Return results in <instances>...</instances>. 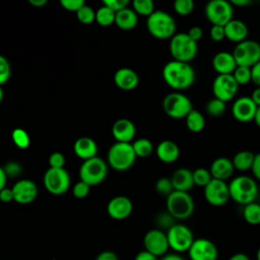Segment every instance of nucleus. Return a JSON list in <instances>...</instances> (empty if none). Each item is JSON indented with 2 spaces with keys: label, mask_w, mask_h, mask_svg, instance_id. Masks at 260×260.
<instances>
[{
  "label": "nucleus",
  "mask_w": 260,
  "mask_h": 260,
  "mask_svg": "<svg viewBox=\"0 0 260 260\" xmlns=\"http://www.w3.org/2000/svg\"><path fill=\"white\" fill-rule=\"evenodd\" d=\"M167 212L175 219H187L195 210V202L189 192L173 191L166 200Z\"/></svg>",
  "instance_id": "obj_5"
},
{
  "label": "nucleus",
  "mask_w": 260,
  "mask_h": 260,
  "mask_svg": "<svg viewBox=\"0 0 260 260\" xmlns=\"http://www.w3.org/2000/svg\"><path fill=\"white\" fill-rule=\"evenodd\" d=\"M114 83L118 88L125 91H130L137 87L139 83V77L133 69L122 67L115 72Z\"/></svg>",
  "instance_id": "obj_21"
},
{
  "label": "nucleus",
  "mask_w": 260,
  "mask_h": 260,
  "mask_svg": "<svg viewBox=\"0 0 260 260\" xmlns=\"http://www.w3.org/2000/svg\"><path fill=\"white\" fill-rule=\"evenodd\" d=\"M13 201L26 205L34 202L38 196V187L31 180L21 179L15 182L12 187Z\"/></svg>",
  "instance_id": "obj_18"
},
{
  "label": "nucleus",
  "mask_w": 260,
  "mask_h": 260,
  "mask_svg": "<svg viewBox=\"0 0 260 260\" xmlns=\"http://www.w3.org/2000/svg\"><path fill=\"white\" fill-rule=\"evenodd\" d=\"M60 4L65 10L76 13L85 4V2L83 0H61Z\"/></svg>",
  "instance_id": "obj_46"
},
{
  "label": "nucleus",
  "mask_w": 260,
  "mask_h": 260,
  "mask_svg": "<svg viewBox=\"0 0 260 260\" xmlns=\"http://www.w3.org/2000/svg\"><path fill=\"white\" fill-rule=\"evenodd\" d=\"M43 183L47 191L52 195H63L70 187V176L64 168H49L44 174Z\"/></svg>",
  "instance_id": "obj_12"
},
{
  "label": "nucleus",
  "mask_w": 260,
  "mask_h": 260,
  "mask_svg": "<svg viewBox=\"0 0 260 260\" xmlns=\"http://www.w3.org/2000/svg\"><path fill=\"white\" fill-rule=\"evenodd\" d=\"M225 104L226 103L213 98L207 102V104L205 106V111H206L207 115H209L211 117H214V118L219 117L225 111Z\"/></svg>",
  "instance_id": "obj_36"
},
{
  "label": "nucleus",
  "mask_w": 260,
  "mask_h": 260,
  "mask_svg": "<svg viewBox=\"0 0 260 260\" xmlns=\"http://www.w3.org/2000/svg\"><path fill=\"white\" fill-rule=\"evenodd\" d=\"M28 3L35 7H43L47 4V0H28Z\"/></svg>",
  "instance_id": "obj_61"
},
{
  "label": "nucleus",
  "mask_w": 260,
  "mask_h": 260,
  "mask_svg": "<svg viewBox=\"0 0 260 260\" xmlns=\"http://www.w3.org/2000/svg\"><path fill=\"white\" fill-rule=\"evenodd\" d=\"M0 201L4 203H9L13 201V192L12 188H7L5 187L0 191Z\"/></svg>",
  "instance_id": "obj_53"
},
{
  "label": "nucleus",
  "mask_w": 260,
  "mask_h": 260,
  "mask_svg": "<svg viewBox=\"0 0 260 260\" xmlns=\"http://www.w3.org/2000/svg\"><path fill=\"white\" fill-rule=\"evenodd\" d=\"M223 27H224L225 39H228L230 42L239 44L247 40L249 29L247 24L244 21L233 18Z\"/></svg>",
  "instance_id": "obj_26"
},
{
  "label": "nucleus",
  "mask_w": 260,
  "mask_h": 260,
  "mask_svg": "<svg viewBox=\"0 0 260 260\" xmlns=\"http://www.w3.org/2000/svg\"><path fill=\"white\" fill-rule=\"evenodd\" d=\"M211 64L217 74H233L237 68V63L233 53L226 51H220L216 53L212 58Z\"/></svg>",
  "instance_id": "obj_23"
},
{
  "label": "nucleus",
  "mask_w": 260,
  "mask_h": 260,
  "mask_svg": "<svg viewBox=\"0 0 260 260\" xmlns=\"http://www.w3.org/2000/svg\"><path fill=\"white\" fill-rule=\"evenodd\" d=\"M239 86L233 74H217L211 85L213 98L224 103L230 102L236 98Z\"/></svg>",
  "instance_id": "obj_13"
},
{
  "label": "nucleus",
  "mask_w": 260,
  "mask_h": 260,
  "mask_svg": "<svg viewBox=\"0 0 260 260\" xmlns=\"http://www.w3.org/2000/svg\"><path fill=\"white\" fill-rule=\"evenodd\" d=\"M192 174L194 185L198 187L204 188L212 180L209 170L205 168H197L194 171H192Z\"/></svg>",
  "instance_id": "obj_37"
},
{
  "label": "nucleus",
  "mask_w": 260,
  "mask_h": 260,
  "mask_svg": "<svg viewBox=\"0 0 260 260\" xmlns=\"http://www.w3.org/2000/svg\"><path fill=\"white\" fill-rule=\"evenodd\" d=\"M251 74H252V82L260 87V61H258L254 66L251 67Z\"/></svg>",
  "instance_id": "obj_52"
},
{
  "label": "nucleus",
  "mask_w": 260,
  "mask_h": 260,
  "mask_svg": "<svg viewBox=\"0 0 260 260\" xmlns=\"http://www.w3.org/2000/svg\"><path fill=\"white\" fill-rule=\"evenodd\" d=\"M166 233L170 249L178 254L188 252L195 240L190 228L182 223H175Z\"/></svg>",
  "instance_id": "obj_9"
},
{
  "label": "nucleus",
  "mask_w": 260,
  "mask_h": 260,
  "mask_svg": "<svg viewBox=\"0 0 260 260\" xmlns=\"http://www.w3.org/2000/svg\"><path fill=\"white\" fill-rule=\"evenodd\" d=\"M256 111H257V106L252 101V99L248 95H244L236 99L231 109L233 117L241 123H248L253 121Z\"/></svg>",
  "instance_id": "obj_17"
},
{
  "label": "nucleus",
  "mask_w": 260,
  "mask_h": 260,
  "mask_svg": "<svg viewBox=\"0 0 260 260\" xmlns=\"http://www.w3.org/2000/svg\"><path fill=\"white\" fill-rule=\"evenodd\" d=\"M204 14L212 25L224 26L233 19L234 6L228 0H211L205 5Z\"/></svg>",
  "instance_id": "obj_10"
},
{
  "label": "nucleus",
  "mask_w": 260,
  "mask_h": 260,
  "mask_svg": "<svg viewBox=\"0 0 260 260\" xmlns=\"http://www.w3.org/2000/svg\"><path fill=\"white\" fill-rule=\"evenodd\" d=\"M7 176L3 170L2 167H0V191L6 187V182H7Z\"/></svg>",
  "instance_id": "obj_59"
},
{
  "label": "nucleus",
  "mask_w": 260,
  "mask_h": 260,
  "mask_svg": "<svg viewBox=\"0 0 260 260\" xmlns=\"http://www.w3.org/2000/svg\"><path fill=\"white\" fill-rule=\"evenodd\" d=\"M169 49L173 60L190 63L197 56L198 44L187 32H176L170 40Z\"/></svg>",
  "instance_id": "obj_4"
},
{
  "label": "nucleus",
  "mask_w": 260,
  "mask_h": 260,
  "mask_svg": "<svg viewBox=\"0 0 260 260\" xmlns=\"http://www.w3.org/2000/svg\"><path fill=\"white\" fill-rule=\"evenodd\" d=\"M133 210L132 201L123 195L113 197L107 204L108 215L115 220H123L129 217Z\"/></svg>",
  "instance_id": "obj_19"
},
{
  "label": "nucleus",
  "mask_w": 260,
  "mask_h": 260,
  "mask_svg": "<svg viewBox=\"0 0 260 260\" xmlns=\"http://www.w3.org/2000/svg\"><path fill=\"white\" fill-rule=\"evenodd\" d=\"M231 3L233 6L243 7V6H247V5L251 4V1L250 0H232Z\"/></svg>",
  "instance_id": "obj_60"
},
{
  "label": "nucleus",
  "mask_w": 260,
  "mask_h": 260,
  "mask_svg": "<svg viewBox=\"0 0 260 260\" xmlns=\"http://www.w3.org/2000/svg\"><path fill=\"white\" fill-rule=\"evenodd\" d=\"M128 0H105L103 4L112 9L115 12H118L126 7H128Z\"/></svg>",
  "instance_id": "obj_48"
},
{
  "label": "nucleus",
  "mask_w": 260,
  "mask_h": 260,
  "mask_svg": "<svg viewBox=\"0 0 260 260\" xmlns=\"http://www.w3.org/2000/svg\"><path fill=\"white\" fill-rule=\"evenodd\" d=\"M233 76L239 85H246L252 81L251 68L245 66H237L233 72Z\"/></svg>",
  "instance_id": "obj_38"
},
{
  "label": "nucleus",
  "mask_w": 260,
  "mask_h": 260,
  "mask_svg": "<svg viewBox=\"0 0 260 260\" xmlns=\"http://www.w3.org/2000/svg\"><path fill=\"white\" fill-rule=\"evenodd\" d=\"M10 75H11L10 63L3 55H0V85L1 86L9 80Z\"/></svg>",
  "instance_id": "obj_42"
},
{
  "label": "nucleus",
  "mask_w": 260,
  "mask_h": 260,
  "mask_svg": "<svg viewBox=\"0 0 260 260\" xmlns=\"http://www.w3.org/2000/svg\"><path fill=\"white\" fill-rule=\"evenodd\" d=\"M3 170L7 176V178L12 177V178H16L18 177L21 172H22V167L20 164H18L17 161H8L4 167Z\"/></svg>",
  "instance_id": "obj_45"
},
{
  "label": "nucleus",
  "mask_w": 260,
  "mask_h": 260,
  "mask_svg": "<svg viewBox=\"0 0 260 260\" xmlns=\"http://www.w3.org/2000/svg\"><path fill=\"white\" fill-rule=\"evenodd\" d=\"M132 9L137 15L148 17L154 12V3L151 0H134L132 2Z\"/></svg>",
  "instance_id": "obj_35"
},
{
  "label": "nucleus",
  "mask_w": 260,
  "mask_h": 260,
  "mask_svg": "<svg viewBox=\"0 0 260 260\" xmlns=\"http://www.w3.org/2000/svg\"><path fill=\"white\" fill-rule=\"evenodd\" d=\"M255 153L250 150L238 151L232 158L235 170L239 172H246L251 170L254 161Z\"/></svg>",
  "instance_id": "obj_29"
},
{
  "label": "nucleus",
  "mask_w": 260,
  "mask_h": 260,
  "mask_svg": "<svg viewBox=\"0 0 260 260\" xmlns=\"http://www.w3.org/2000/svg\"><path fill=\"white\" fill-rule=\"evenodd\" d=\"M144 250L156 257H162L168 254L169 242L167 233L160 229H151L147 231L143 237Z\"/></svg>",
  "instance_id": "obj_15"
},
{
  "label": "nucleus",
  "mask_w": 260,
  "mask_h": 260,
  "mask_svg": "<svg viewBox=\"0 0 260 260\" xmlns=\"http://www.w3.org/2000/svg\"><path fill=\"white\" fill-rule=\"evenodd\" d=\"M174 217L170 214V213H161L158 215L157 217V222H158V225L161 226V228H167L168 230L174 225Z\"/></svg>",
  "instance_id": "obj_49"
},
{
  "label": "nucleus",
  "mask_w": 260,
  "mask_h": 260,
  "mask_svg": "<svg viewBox=\"0 0 260 260\" xmlns=\"http://www.w3.org/2000/svg\"><path fill=\"white\" fill-rule=\"evenodd\" d=\"M73 151L77 157L87 160L98 156V145L92 138L82 136L75 140L73 144Z\"/></svg>",
  "instance_id": "obj_24"
},
{
  "label": "nucleus",
  "mask_w": 260,
  "mask_h": 260,
  "mask_svg": "<svg viewBox=\"0 0 260 260\" xmlns=\"http://www.w3.org/2000/svg\"><path fill=\"white\" fill-rule=\"evenodd\" d=\"M89 190H90L89 185H87L86 183H84L82 181H79L73 186L72 194L77 199H83L88 195Z\"/></svg>",
  "instance_id": "obj_44"
},
{
  "label": "nucleus",
  "mask_w": 260,
  "mask_h": 260,
  "mask_svg": "<svg viewBox=\"0 0 260 260\" xmlns=\"http://www.w3.org/2000/svg\"><path fill=\"white\" fill-rule=\"evenodd\" d=\"M146 28L155 39H172L176 35V21L174 17L162 10H154L146 19Z\"/></svg>",
  "instance_id": "obj_3"
},
{
  "label": "nucleus",
  "mask_w": 260,
  "mask_h": 260,
  "mask_svg": "<svg viewBox=\"0 0 260 260\" xmlns=\"http://www.w3.org/2000/svg\"><path fill=\"white\" fill-rule=\"evenodd\" d=\"M185 123L190 132L199 133L205 127V118L198 110H192L185 118Z\"/></svg>",
  "instance_id": "obj_30"
},
{
  "label": "nucleus",
  "mask_w": 260,
  "mask_h": 260,
  "mask_svg": "<svg viewBox=\"0 0 260 260\" xmlns=\"http://www.w3.org/2000/svg\"><path fill=\"white\" fill-rule=\"evenodd\" d=\"M138 15L136 12L129 7H126L118 12L115 16V24L124 30H130L137 25Z\"/></svg>",
  "instance_id": "obj_28"
},
{
  "label": "nucleus",
  "mask_w": 260,
  "mask_h": 260,
  "mask_svg": "<svg viewBox=\"0 0 260 260\" xmlns=\"http://www.w3.org/2000/svg\"><path fill=\"white\" fill-rule=\"evenodd\" d=\"M253 121L260 128V107H257V111H256V114H255V117H254Z\"/></svg>",
  "instance_id": "obj_62"
},
{
  "label": "nucleus",
  "mask_w": 260,
  "mask_h": 260,
  "mask_svg": "<svg viewBox=\"0 0 260 260\" xmlns=\"http://www.w3.org/2000/svg\"><path fill=\"white\" fill-rule=\"evenodd\" d=\"M187 34L193 41L198 43V41H200L203 37V29L198 25H194V26H191L189 28Z\"/></svg>",
  "instance_id": "obj_50"
},
{
  "label": "nucleus",
  "mask_w": 260,
  "mask_h": 260,
  "mask_svg": "<svg viewBox=\"0 0 260 260\" xmlns=\"http://www.w3.org/2000/svg\"><path fill=\"white\" fill-rule=\"evenodd\" d=\"M162 110L172 119H185L193 110L191 100L181 91H172L162 100Z\"/></svg>",
  "instance_id": "obj_7"
},
{
  "label": "nucleus",
  "mask_w": 260,
  "mask_h": 260,
  "mask_svg": "<svg viewBox=\"0 0 260 260\" xmlns=\"http://www.w3.org/2000/svg\"><path fill=\"white\" fill-rule=\"evenodd\" d=\"M171 181L175 191L189 192L194 186L192 171L187 168L177 169L173 173L171 177Z\"/></svg>",
  "instance_id": "obj_27"
},
{
  "label": "nucleus",
  "mask_w": 260,
  "mask_h": 260,
  "mask_svg": "<svg viewBox=\"0 0 260 260\" xmlns=\"http://www.w3.org/2000/svg\"><path fill=\"white\" fill-rule=\"evenodd\" d=\"M115 16L116 12L104 4L95 10V21L101 26L106 27L115 23Z\"/></svg>",
  "instance_id": "obj_32"
},
{
  "label": "nucleus",
  "mask_w": 260,
  "mask_h": 260,
  "mask_svg": "<svg viewBox=\"0 0 260 260\" xmlns=\"http://www.w3.org/2000/svg\"><path fill=\"white\" fill-rule=\"evenodd\" d=\"M194 2L192 0H176L174 2V10L179 15H189L194 10Z\"/></svg>",
  "instance_id": "obj_41"
},
{
  "label": "nucleus",
  "mask_w": 260,
  "mask_h": 260,
  "mask_svg": "<svg viewBox=\"0 0 260 260\" xmlns=\"http://www.w3.org/2000/svg\"><path fill=\"white\" fill-rule=\"evenodd\" d=\"M256 260H260V247L258 248L257 253H256Z\"/></svg>",
  "instance_id": "obj_64"
},
{
  "label": "nucleus",
  "mask_w": 260,
  "mask_h": 260,
  "mask_svg": "<svg viewBox=\"0 0 260 260\" xmlns=\"http://www.w3.org/2000/svg\"><path fill=\"white\" fill-rule=\"evenodd\" d=\"M133 150L135 152L136 157H148L153 151V144L147 138H138L132 143Z\"/></svg>",
  "instance_id": "obj_33"
},
{
  "label": "nucleus",
  "mask_w": 260,
  "mask_h": 260,
  "mask_svg": "<svg viewBox=\"0 0 260 260\" xmlns=\"http://www.w3.org/2000/svg\"><path fill=\"white\" fill-rule=\"evenodd\" d=\"M230 198L243 206L255 202L259 195L256 180L246 175H240L233 178L229 183Z\"/></svg>",
  "instance_id": "obj_2"
},
{
  "label": "nucleus",
  "mask_w": 260,
  "mask_h": 260,
  "mask_svg": "<svg viewBox=\"0 0 260 260\" xmlns=\"http://www.w3.org/2000/svg\"><path fill=\"white\" fill-rule=\"evenodd\" d=\"M136 155L132 143L115 142L108 150L107 162L110 167L118 172L129 170L135 162Z\"/></svg>",
  "instance_id": "obj_6"
},
{
  "label": "nucleus",
  "mask_w": 260,
  "mask_h": 260,
  "mask_svg": "<svg viewBox=\"0 0 260 260\" xmlns=\"http://www.w3.org/2000/svg\"><path fill=\"white\" fill-rule=\"evenodd\" d=\"M134 260H159V259H158V257L154 256L153 254L149 253L148 251L142 250V251L138 252V253L135 255Z\"/></svg>",
  "instance_id": "obj_55"
},
{
  "label": "nucleus",
  "mask_w": 260,
  "mask_h": 260,
  "mask_svg": "<svg viewBox=\"0 0 260 260\" xmlns=\"http://www.w3.org/2000/svg\"><path fill=\"white\" fill-rule=\"evenodd\" d=\"M11 139L14 145L19 149H26L30 144L28 133L22 128H15L11 132Z\"/></svg>",
  "instance_id": "obj_34"
},
{
  "label": "nucleus",
  "mask_w": 260,
  "mask_h": 260,
  "mask_svg": "<svg viewBox=\"0 0 260 260\" xmlns=\"http://www.w3.org/2000/svg\"><path fill=\"white\" fill-rule=\"evenodd\" d=\"M77 19L83 24H90L95 21V10L92 7L84 4L77 12H76Z\"/></svg>",
  "instance_id": "obj_39"
},
{
  "label": "nucleus",
  "mask_w": 260,
  "mask_h": 260,
  "mask_svg": "<svg viewBox=\"0 0 260 260\" xmlns=\"http://www.w3.org/2000/svg\"><path fill=\"white\" fill-rule=\"evenodd\" d=\"M250 98L252 99V101L255 103V105H256L257 107H260V87H256V88L252 91Z\"/></svg>",
  "instance_id": "obj_57"
},
{
  "label": "nucleus",
  "mask_w": 260,
  "mask_h": 260,
  "mask_svg": "<svg viewBox=\"0 0 260 260\" xmlns=\"http://www.w3.org/2000/svg\"><path fill=\"white\" fill-rule=\"evenodd\" d=\"M159 260H186L181 254L178 253H168L162 256Z\"/></svg>",
  "instance_id": "obj_56"
},
{
  "label": "nucleus",
  "mask_w": 260,
  "mask_h": 260,
  "mask_svg": "<svg viewBox=\"0 0 260 260\" xmlns=\"http://www.w3.org/2000/svg\"><path fill=\"white\" fill-rule=\"evenodd\" d=\"M95 260H120V259L115 252L106 250L99 253V255L95 257Z\"/></svg>",
  "instance_id": "obj_54"
},
{
  "label": "nucleus",
  "mask_w": 260,
  "mask_h": 260,
  "mask_svg": "<svg viewBox=\"0 0 260 260\" xmlns=\"http://www.w3.org/2000/svg\"><path fill=\"white\" fill-rule=\"evenodd\" d=\"M233 56L237 66L252 67L260 61V44L254 40H245L236 44L233 50Z\"/></svg>",
  "instance_id": "obj_11"
},
{
  "label": "nucleus",
  "mask_w": 260,
  "mask_h": 260,
  "mask_svg": "<svg viewBox=\"0 0 260 260\" xmlns=\"http://www.w3.org/2000/svg\"><path fill=\"white\" fill-rule=\"evenodd\" d=\"M209 37L213 42H221L225 39L224 27L220 25H211L209 29Z\"/></svg>",
  "instance_id": "obj_47"
},
{
  "label": "nucleus",
  "mask_w": 260,
  "mask_h": 260,
  "mask_svg": "<svg viewBox=\"0 0 260 260\" xmlns=\"http://www.w3.org/2000/svg\"><path fill=\"white\" fill-rule=\"evenodd\" d=\"M187 253L190 260H216L218 257L217 247L206 238L195 239Z\"/></svg>",
  "instance_id": "obj_16"
},
{
  "label": "nucleus",
  "mask_w": 260,
  "mask_h": 260,
  "mask_svg": "<svg viewBox=\"0 0 260 260\" xmlns=\"http://www.w3.org/2000/svg\"><path fill=\"white\" fill-rule=\"evenodd\" d=\"M203 194L206 202L212 206L219 207L228 203L230 198L229 184L225 181L212 179L204 188Z\"/></svg>",
  "instance_id": "obj_14"
},
{
  "label": "nucleus",
  "mask_w": 260,
  "mask_h": 260,
  "mask_svg": "<svg viewBox=\"0 0 260 260\" xmlns=\"http://www.w3.org/2000/svg\"><path fill=\"white\" fill-rule=\"evenodd\" d=\"M208 170L211 174L212 179L226 182V180L232 177L235 168L232 159L224 156H220L212 160Z\"/></svg>",
  "instance_id": "obj_22"
},
{
  "label": "nucleus",
  "mask_w": 260,
  "mask_h": 260,
  "mask_svg": "<svg viewBox=\"0 0 260 260\" xmlns=\"http://www.w3.org/2000/svg\"><path fill=\"white\" fill-rule=\"evenodd\" d=\"M49 168L52 169H63L65 166V156L60 151H54L49 156Z\"/></svg>",
  "instance_id": "obj_43"
},
{
  "label": "nucleus",
  "mask_w": 260,
  "mask_h": 260,
  "mask_svg": "<svg viewBox=\"0 0 260 260\" xmlns=\"http://www.w3.org/2000/svg\"><path fill=\"white\" fill-rule=\"evenodd\" d=\"M3 98H4V91H3V89H2V86L0 85V103L2 102Z\"/></svg>",
  "instance_id": "obj_63"
},
{
  "label": "nucleus",
  "mask_w": 260,
  "mask_h": 260,
  "mask_svg": "<svg viewBox=\"0 0 260 260\" xmlns=\"http://www.w3.org/2000/svg\"><path fill=\"white\" fill-rule=\"evenodd\" d=\"M165 82L174 89L182 91L189 88L196 79V73L190 63L171 60L165 64L161 71Z\"/></svg>",
  "instance_id": "obj_1"
},
{
  "label": "nucleus",
  "mask_w": 260,
  "mask_h": 260,
  "mask_svg": "<svg viewBox=\"0 0 260 260\" xmlns=\"http://www.w3.org/2000/svg\"><path fill=\"white\" fill-rule=\"evenodd\" d=\"M154 189L157 194L161 196H166V198L174 191V187L171 181V178L161 177L159 178L154 185Z\"/></svg>",
  "instance_id": "obj_40"
},
{
  "label": "nucleus",
  "mask_w": 260,
  "mask_h": 260,
  "mask_svg": "<svg viewBox=\"0 0 260 260\" xmlns=\"http://www.w3.org/2000/svg\"><path fill=\"white\" fill-rule=\"evenodd\" d=\"M228 260H250V257L245 253H235Z\"/></svg>",
  "instance_id": "obj_58"
},
{
  "label": "nucleus",
  "mask_w": 260,
  "mask_h": 260,
  "mask_svg": "<svg viewBox=\"0 0 260 260\" xmlns=\"http://www.w3.org/2000/svg\"><path fill=\"white\" fill-rule=\"evenodd\" d=\"M251 171H252L254 179L260 181V152L255 153V157H254V161H253Z\"/></svg>",
  "instance_id": "obj_51"
},
{
  "label": "nucleus",
  "mask_w": 260,
  "mask_h": 260,
  "mask_svg": "<svg viewBox=\"0 0 260 260\" xmlns=\"http://www.w3.org/2000/svg\"><path fill=\"white\" fill-rule=\"evenodd\" d=\"M136 134L134 123L126 118L118 119L112 126V135L116 142L130 143Z\"/></svg>",
  "instance_id": "obj_20"
},
{
  "label": "nucleus",
  "mask_w": 260,
  "mask_h": 260,
  "mask_svg": "<svg viewBox=\"0 0 260 260\" xmlns=\"http://www.w3.org/2000/svg\"><path fill=\"white\" fill-rule=\"evenodd\" d=\"M155 153L161 162L173 164L180 157V148L176 142L166 139L156 145Z\"/></svg>",
  "instance_id": "obj_25"
},
{
  "label": "nucleus",
  "mask_w": 260,
  "mask_h": 260,
  "mask_svg": "<svg viewBox=\"0 0 260 260\" xmlns=\"http://www.w3.org/2000/svg\"><path fill=\"white\" fill-rule=\"evenodd\" d=\"M108 175V164L99 156L83 160L79 168L80 181L95 186L105 181Z\"/></svg>",
  "instance_id": "obj_8"
},
{
  "label": "nucleus",
  "mask_w": 260,
  "mask_h": 260,
  "mask_svg": "<svg viewBox=\"0 0 260 260\" xmlns=\"http://www.w3.org/2000/svg\"><path fill=\"white\" fill-rule=\"evenodd\" d=\"M243 217L251 225L260 224V204L252 202L245 205L243 208Z\"/></svg>",
  "instance_id": "obj_31"
}]
</instances>
